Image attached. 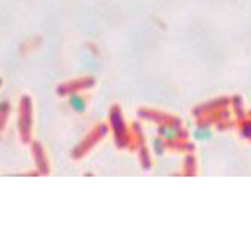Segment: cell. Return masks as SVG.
<instances>
[{"mask_svg":"<svg viewBox=\"0 0 251 234\" xmlns=\"http://www.w3.org/2000/svg\"><path fill=\"white\" fill-rule=\"evenodd\" d=\"M69 106L75 113H85V110H87V99L80 92H72L69 96Z\"/></svg>","mask_w":251,"mask_h":234,"instance_id":"obj_1","label":"cell"},{"mask_svg":"<svg viewBox=\"0 0 251 234\" xmlns=\"http://www.w3.org/2000/svg\"><path fill=\"white\" fill-rule=\"evenodd\" d=\"M158 134L162 135V139L176 140V139H179L181 129H179V126H175V125H162L158 128Z\"/></svg>","mask_w":251,"mask_h":234,"instance_id":"obj_2","label":"cell"},{"mask_svg":"<svg viewBox=\"0 0 251 234\" xmlns=\"http://www.w3.org/2000/svg\"><path fill=\"white\" fill-rule=\"evenodd\" d=\"M194 135H195V139H197V140H208V139H211L213 132H211L210 126H206V125H200L197 129H195Z\"/></svg>","mask_w":251,"mask_h":234,"instance_id":"obj_3","label":"cell"},{"mask_svg":"<svg viewBox=\"0 0 251 234\" xmlns=\"http://www.w3.org/2000/svg\"><path fill=\"white\" fill-rule=\"evenodd\" d=\"M242 135H243V137H251V123H250V125H243Z\"/></svg>","mask_w":251,"mask_h":234,"instance_id":"obj_4","label":"cell"},{"mask_svg":"<svg viewBox=\"0 0 251 234\" xmlns=\"http://www.w3.org/2000/svg\"><path fill=\"white\" fill-rule=\"evenodd\" d=\"M154 147H155L157 153H163V142H162V140L154 139Z\"/></svg>","mask_w":251,"mask_h":234,"instance_id":"obj_5","label":"cell"}]
</instances>
